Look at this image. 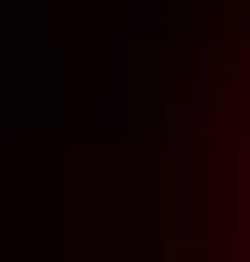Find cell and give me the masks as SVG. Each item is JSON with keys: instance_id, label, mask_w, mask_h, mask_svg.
Segmentation results:
<instances>
[{"instance_id": "cell-1", "label": "cell", "mask_w": 250, "mask_h": 262, "mask_svg": "<svg viewBox=\"0 0 250 262\" xmlns=\"http://www.w3.org/2000/svg\"><path fill=\"white\" fill-rule=\"evenodd\" d=\"M113 262H250V0H125Z\"/></svg>"}]
</instances>
